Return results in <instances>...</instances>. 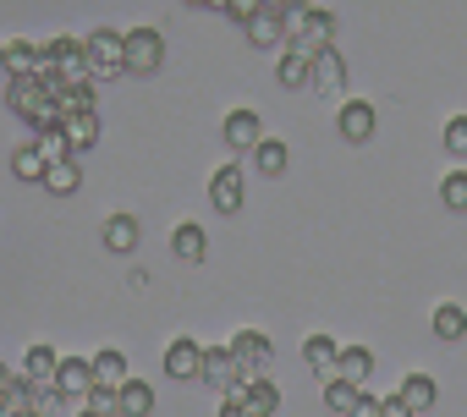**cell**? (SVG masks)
<instances>
[{
    "mask_svg": "<svg viewBox=\"0 0 467 417\" xmlns=\"http://www.w3.org/2000/svg\"><path fill=\"white\" fill-rule=\"evenodd\" d=\"M83 56H88V77H116V72H127V34L94 28L83 39Z\"/></svg>",
    "mask_w": 467,
    "mask_h": 417,
    "instance_id": "cell-1",
    "label": "cell"
},
{
    "mask_svg": "<svg viewBox=\"0 0 467 417\" xmlns=\"http://www.w3.org/2000/svg\"><path fill=\"white\" fill-rule=\"evenodd\" d=\"M248 379H254L248 362L231 351V346H209V351H203V384H214L220 395H237Z\"/></svg>",
    "mask_w": 467,
    "mask_h": 417,
    "instance_id": "cell-2",
    "label": "cell"
},
{
    "mask_svg": "<svg viewBox=\"0 0 467 417\" xmlns=\"http://www.w3.org/2000/svg\"><path fill=\"white\" fill-rule=\"evenodd\" d=\"M160 61H165V39H160L154 28H132V34H127V72H132V77H154Z\"/></svg>",
    "mask_w": 467,
    "mask_h": 417,
    "instance_id": "cell-3",
    "label": "cell"
},
{
    "mask_svg": "<svg viewBox=\"0 0 467 417\" xmlns=\"http://www.w3.org/2000/svg\"><path fill=\"white\" fill-rule=\"evenodd\" d=\"M220 137L237 148V154H254V148L265 143V121H259V110H231L225 127H220Z\"/></svg>",
    "mask_w": 467,
    "mask_h": 417,
    "instance_id": "cell-4",
    "label": "cell"
},
{
    "mask_svg": "<svg viewBox=\"0 0 467 417\" xmlns=\"http://www.w3.org/2000/svg\"><path fill=\"white\" fill-rule=\"evenodd\" d=\"M243 198H248V181H243V170H237V165H220V170H214V181H209V203L220 208V215H237V208H243Z\"/></svg>",
    "mask_w": 467,
    "mask_h": 417,
    "instance_id": "cell-5",
    "label": "cell"
},
{
    "mask_svg": "<svg viewBox=\"0 0 467 417\" xmlns=\"http://www.w3.org/2000/svg\"><path fill=\"white\" fill-rule=\"evenodd\" d=\"M165 373H171V379H203V346H198L192 335L171 341V346H165Z\"/></svg>",
    "mask_w": 467,
    "mask_h": 417,
    "instance_id": "cell-6",
    "label": "cell"
},
{
    "mask_svg": "<svg viewBox=\"0 0 467 417\" xmlns=\"http://www.w3.org/2000/svg\"><path fill=\"white\" fill-rule=\"evenodd\" d=\"M336 121H341V137H347V143H368V137H374V127H379V116H374V105H368V99H347Z\"/></svg>",
    "mask_w": 467,
    "mask_h": 417,
    "instance_id": "cell-7",
    "label": "cell"
},
{
    "mask_svg": "<svg viewBox=\"0 0 467 417\" xmlns=\"http://www.w3.org/2000/svg\"><path fill=\"white\" fill-rule=\"evenodd\" d=\"M237 401H248V412H254V417H275V412H281V384H275V379H265V373H254V379L237 390Z\"/></svg>",
    "mask_w": 467,
    "mask_h": 417,
    "instance_id": "cell-8",
    "label": "cell"
},
{
    "mask_svg": "<svg viewBox=\"0 0 467 417\" xmlns=\"http://www.w3.org/2000/svg\"><path fill=\"white\" fill-rule=\"evenodd\" d=\"M231 351L248 362V373H265V368H270V357H275V346H270V335H265V330H237Z\"/></svg>",
    "mask_w": 467,
    "mask_h": 417,
    "instance_id": "cell-9",
    "label": "cell"
},
{
    "mask_svg": "<svg viewBox=\"0 0 467 417\" xmlns=\"http://www.w3.org/2000/svg\"><path fill=\"white\" fill-rule=\"evenodd\" d=\"M314 88H319V94H341V88H347V61L336 56V45L314 50Z\"/></svg>",
    "mask_w": 467,
    "mask_h": 417,
    "instance_id": "cell-10",
    "label": "cell"
},
{
    "mask_svg": "<svg viewBox=\"0 0 467 417\" xmlns=\"http://www.w3.org/2000/svg\"><path fill=\"white\" fill-rule=\"evenodd\" d=\"M303 362H308L319 379H336V362H341V341H330V335H308V341H303Z\"/></svg>",
    "mask_w": 467,
    "mask_h": 417,
    "instance_id": "cell-11",
    "label": "cell"
},
{
    "mask_svg": "<svg viewBox=\"0 0 467 417\" xmlns=\"http://www.w3.org/2000/svg\"><path fill=\"white\" fill-rule=\"evenodd\" d=\"M275 77H281V88H314V56L292 45L281 56V66H275Z\"/></svg>",
    "mask_w": 467,
    "mask_h": 417,
    "instance_id": "cell-12",
    "label": "cell"
},
{
    "mask_svg": "<svg viewBox=\"0 0 467 417\" xmlns=\"http://www.w3.org/2000/svg\"><path fill=\"white\" fill-rule=\"evenodd\" d=\"M56 390H61V395H88V390H94V362H83V357H61V368H56Z\"/></svg>",
    "mask_w": 467,
    "mask_h": 417,
    "instance_id": "cell-13",
    "label": "cell"
},
{
    "mask_svg": "<svg viewBox=\"0 0 467 417\" xmlns=\"http://www.w3.org/2000/svg\"><path fill=\"white\" fill-rule=\"evenodd\" d=\"M61 132H67L72 154H83V148H94V143H99V116H94V110H78V116H67V121H61Z\"/></svg>",
    "mask_w": 467,
    "mask_h": 417,
    "instance_id": "cell-14",
    "label": "cell"
},
{
    "mask_svg": "<svg viewBox=\"0 0 467 417\" xmlns=\"http://www.w3.org/2000/svg\"><path fill=\"white\" fill-rule=\"evenodd\" d=\"M138 237H143L138 215H110V220H105V248H110V253H132Z\"/></svg>",
    "mask_w": 467,
    "mask_h": 417,
    "instance_id": "cell-15",
    "label": "cell"
},
{
    "mask_svg": "<svg viewBox=\"0 0 467 417\" xmlns=\"http://www.w3.org/2000/svg\"><path fill=\"white\" fill-rule=\"evenodd\" d=\"M368 373H374V351L368 346H341V362H336V379H352L368 390Z\"/></svg>",
    "mask_w": 467,
    "mask_h": 417,
    "instance_id": "cell-16",
    "label": "cell"
},
{
    "mask_svg": "<svg viewBox=\"0 0 467 417\" xmlns=\"http://www.w3.org/2000/svg\"><path fill=\"white\" fill-rule=\"evenodd\" d=\"M0 66H6V77H34L39 72V50L28 39H12L6 50H0Z\"/></svg>",
    "mask_w": 467,
    "mask_h": 417,
    "instance_id": "cell-17",
    "label": "cell"
},
{
    "mask_svg": "<svg viewBox=\"0 0 467 417\" xmlns=\"http://www.w3.org/2000/svg\"><path fill=\"white\" fill-rule=\"evenodd\" d=\"M248 28V39L259 45V50H281V39H286V23H281V12H259L254 23H243Z\"/></svg>",
    "mask_w": 467,
    "mask_h": 417,
    "instance_id": "cell-18",
    "label": "cell"
},
{
    "mask_svg": "<svg viewBox=\"0 0 467 417\" xmlns=\"http://www.w3.org/2000/svg\"><path fill=\"white\" fill-rule=\"evenodd\" d=\"M358 401H363V384H352V379H325V406H330L336 417H352Z\"/></svg>",
    "mask_w": 467,
    "mask_h": 417,
    "instance_id": "cell-19",
    "label": "cell"
},
{
    "mask_svg": "<svg viewBox=\"0 0 467 417\" xmlns=\"http://www.w3.org/2000/svg\"><path fill=\"white\" fill-rule=\"evenodd\" d=\"M116 412H121V417H149V412H154V390L138 384V379H127V384L116 390Z\"/></svg>",
    "mask_w": 467,
    "mask_h": 417,
    "instance_id": "cell-20",
    "label": "cell"
},
{
    "mask_svg": "<svg viewBox=\"0 0 467 417\" xmlns=\"http://www.w3.org/2000/svg\"><path fill=\"white\" fill-rule=\"evenodd\" d=\"M171 253H176V259H187V264H198V259L209 253L203 226H176V231H171Z\"/></svg>",
    "mask_w": 467,
    "mask_h": 417,
    "instance_id": "cell-21",
    "label": "cell"
},
{
    "mask_svg": "<svg viewBox=\"0 0 467 417\" xmlns=\"http://www.w3.org/2000/svg\"><path fill=\"white\" fill-rule=\"evenodd\" d=\"M56 368H61V357H56V346H34V351H28V362H23V373H28V384H56Z\"/></svg>",
    "mask_w": 467,
    "mask_h": 417,
    "instance_id": "cell-22",
    "label": "cell"
},
{
    "mask_svg": "<svg viewBox=\"0 0 467 417\" xmlns=\"http://www.w3.org/2000/svg\"><path fill=\"white\" fill-rule=\"evenodd\" d=\"M396 395H401V401H407V406H412V412H429V406H434V395H440V390H434V379H429V373H407V379H401V390H396Z\"/></svg>",
    "mask_w": 467,
    "mask_h": 417,
    "instance_id": "cell-23",
    "label": "cell"
},
{
    "mask_svg": "<svg viewBox=\"0 0 467 417\" xmlns=\"http://www.w3.org/2000/svg\"><path fill=\"white\" fill-rule=\"evenodd\" d=\"M45 187H50V192H56V198H72V192H78V187H83V170H78V165H72V159H56V165H50V170H45Z\"/></svg>",
    "mask_w": 467,
    "mask_h": 417,
    "instance_id": "cell-24",
    "label": "cell"
},
{
    "mask_svg": "<svg viewBox=\"0 0 467 417\" xmlns=\"http://www.w3.org/2000/svg\"><path fill=\"white\" fill-rule=\"evenodd\" d=\"M12 170H17L23 181H45L50 159H45V148H39V143H28V148H17V154H12Z\"/></svg>",
    "mask_w": 467,
    "mask_h": 417,
    "instance_id": "cell-25",
    "label": "cell"
},
{
    "mask_svg": "<svg viewBox=\"0 0 467 417\" xmlns=\"http://www.w3.org/2000/svg\"><path fill=\"white\" fill-rule=\"evenodd\" d=\"M434 335H440V341H462V335H467V313H462L456 302H440V308H434Z\"/></svg>",
    "mask_w": 467,
    "mask_h": 417,
    "instance_id": "cell-26",
    "label": "cell"
},
{
    "mask_svg": "<svg viewBox=\"0 0 467 417\" xmlns=\"http://www.w3.org/2000/svg\"><path fill=\"white\" fill-rule=\"evenodd\" d=\"M127 379H132V373H127V357H121V351H99V357H94V384H116V390H121Z\"/></svg>",
    "mask_w": 467,
    "mask_h": 417,
    "instance_id": "cell-27",
    "label": "cell"
},
{
    "mask_svg": "<svg viewBox=\"0 0 467 417\" xmlns=\"http://www.w3.org/2000/svg\"><path fill=\"white\" fill-rule=\"evenodd\" d=\"M254 165H259L265 176H281V170L292 165V154H286V143H275V137H265V143L254 148Z\"/></svg>",
    "mask_w": 467,
    "mask_h": 417,
    "instance_id": "cell-28",
    "label": "cell"
},
{
    "mask_svg": "<svg viewBox=\"0 0 467 417\" xmlns=\"http://www.w3.org/2000/svg\"><path fill=\"white\" fill-rule=\"evenodd\" d=\"M440 203H445V208H467V170H451V176L440 181Z\"/></svg>",
    "mask_w": 467,
    "mask_h": 417,
    "instance_id": "cell-29",
    "label": "cell"
},
{
    "mask_svg": "<svg viewBox=\"0 0 467 417\" xmlns=\"http://www.w3.org/2000/svg\"><path fill=\"white\" fill-rule=\"evenodd\" d=\"M445 154L451 159H467V116H451L445 121Z\"/></svg>",
    "mask_w": 467,
    "mask_h": 417,
    "instance_id": "cell-30",
    "label": "cell"
},
{
    "mask_svg": "<svg viewBox=\"0 0 467 417\" xmlns=\"http://www.w3.org/2000/svg\"><path fill=\"white\" fill-rule=\"evenodd\" d=\"M88 412H105V417H110V412H116V384H94V390H88Z\"/></svg>",
    "mask_w": 467,
    "mask_h": 417,
    "instance_id": "cell-31",
    "label": "cell"
},
{
    "mask_svg": "<svg viewBox=\"0 0 467 417\" xmlns=\"http://www.w3.org/2000/svg\"><path fill=\"white\" fill-rule=\"evenodd\" d=\"M259 12H265V0H231V6H225V17H231V23H254Z\"/></svg>",
    "mask_w": 467,
    "mask_h": 417,
    "instance_id": "cell-32",
    "label": "cell"
},
{
    "mask_svg": "<svg viewBox=\"0 0 467 417\" xmlns=\"http://www.w3.org/2000/svg\"><path fill=\"white\" fill-rule=\"evenodd\" d=\"M352 417H385V401H374L368 390H363V401H358V412Z\"/></svg>",
    "mask_w": 467,
    "mask_h": 417,
    "instance_id": "cell-33",
    "label": "cell"
},
{
    "mask_svg": "<svg viewBox=\"0 0 467 417\" xmlns=\"http://www.w3.org/2000/svg\"><path fill=\"white\" fill-rule=\"evenodd\" d=\"M385 417H418V412H412L401 395H385Z\"/></svg>",
    "mask_w": 467,
    "mask_h": 417,
    "instance_id": "cell-34",
    "label": "cell"
},
{
    "mask_svg": "<svg viewBox=\"0 0 467 417\" xmlns=\"http://www.w3.org/2000/svg\"><path fill=\"white\" fill-rule=\"evenodd\" d=\"M220 417H254V412H248V401H237V395H225V406H220Z\"/></svg>",
    "mask_w": 467,
    "mask_h": 417,
    "instance_id": "cell-35",
    "label": "cell"
},
{
    "mask_svg": "<svg viewBox=\"0 0 467 417\" xmlns=\"http://www.w3.org/2000/svg\"><path fill=\"white\" fill-rule=\"evenodd\" d=\"M292 6H303V0H265V12H281V17H286Z\"/></svg>",
    "mask_w": 467,
    "mask_h": 417,
    "instance_id": "cell-36",
    "label": "cell"
},
{
    "mask_svg": "<svg viewBox=\"0 0 467 417\" xmlns=\"http://www.w3.org/2000/svg\"><path fill=\"white\" fill-rule=\"evenodd\" d=\"M187 6H214V12H220V0H187Z\"/></svg>",
    "mask_w": 467,
    "mask_h": 417,
    "instance_id": "cell-37",
    "label": "cell"
},
{
    "mask_svg": "<svg viewBox=\"0 0 467 417\" xmlns=\"http://www.w3.org/2000/svg\"><path fill=\"white\" fill-rule=\"evenodd\" d=\"M83 417H105V412H83Z\"/></svg>",
    "mask_w": 467,
    "mask_h": 417,
    "instance_id": "cell-38",
    "label": "cell"
},
{
    "mask_svg": "<svg viewBox=\"0 0 467 417\" xmlns=\"http://www.w3.org/2000/svg\"><path fill=\"white\" fill-rule=\"evenodd\" d=\"M17 417H39V412H17Z\"/></svg>",
    "mask_w": 467,
    "mask_h": 417,
    "instance_id": "cell-39",
    "label": "cell"
},
{
    "mask_svg": "<svg viewBox=\"0 0 467 417\" xmlns=\"http://www.w3.org/2000/svg\"><path fill=\"white\" fill-rule=\"evenodd\" d=\"M303 6H314V0H303Z\"/></svg>",
    "mask_w": 467,
    "mask_h": 417,
    "instance_id": "cell-40",
    "label": "cell"
}]
</instances>
